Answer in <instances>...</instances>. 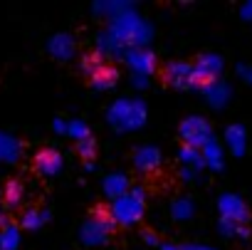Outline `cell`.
Returning <instances> with one entry per match:
<instances>
[{
	"label": "cell",
	"instance_id": "6da1fadb",
	"mask_svg": "<svg viewBox=\"0 0 252 250\" xmlns=\"http://www.w3.org/2000/svg\"><path fill=\"white\" fill-rule=\"evenodd\" d=\"M60 166H62V156H60L55 149H42V151L35 154V169H37L40 174L52 176V174L60 171Z\"/></svg>",
	"mask_w": 252,
	"mask_h": 250
},
{
	"label": "cell",
	"instance_id": "7a4b0ae2",
	"mask_svg": "<svg viewBox=\"0 0 252 250\" xmlns=\"http://www.w3.org/2000/svg\"><path fill=\"white\" fill-rule=\"evenodd\" d=\"M116 70H111V67H99L96 72H92V84L96 87V89H109L114 82H116Z\"/></svg>",
	"mask_w": 252,
	"mask_h": 250
},
{
	"label": "cell",
	"instance_id": "3957f363",
	"mask_svg": "<svg viewBox=\"0 0 252 250\" xmlns=\"http://www.w3.org/2000/svg\"><path fill=\"white\" fill-rule=\"evenodd\" d=\"M23 191H25V188H23L20 181H15V179L8 181V183H5V203H8V206H18V203L23 201Z\"/></svg>",
	"mask_w": 252,
	"mask_h": 250
}]
</instances>
